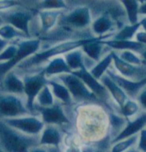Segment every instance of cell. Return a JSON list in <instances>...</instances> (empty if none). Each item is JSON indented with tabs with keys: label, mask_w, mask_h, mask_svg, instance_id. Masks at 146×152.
<instances>
[{
	"label": "cell",
	"mask_w": 146,
	"mask_h": 152,
	"mask_svg": "<svg viewBox=\"0 0 146 152\" xmlns=\"http://www.w3.org/2000/svg\"><path fill=\"white\" fill-rule=\"evenodd\" d=\"M39 142L38 136L24 134L0 120V150L4 152H29Z\"/></svg>",
	"instance_id": "1"
},
{
	"label": "cell",
	"mask_w": 146,
	"mask_h": 152,
	"mask_svg": "<svg viewBox=\"0 0 146 152\" xmlns=\"http://www.w3.org/2000/svg\"><path fill=\"white\" fill-rule=\"evenodd\" d=\"M93 38L94 37H91V38H85V39H74V40H69V41L59 43L43 51L37 52L36 54L30 56L27 60L21 62L18 66V68L30 69V68L39 66L49 60L53 59V57L55 58L57 56L65 55L74 50L81 48L85 44L91 41Z\"/></svg>",
	"instance_id": "2"
},
{
	"label": "cell",
	"mask_w": 146,
	"mask_h": 152,
	"mask_svg": "<svg viewBox=\"0 0 146 152\" xmlns=\"http://www.w3.org/2000/svg\"><path fill=\"white\" fill-rule=\"evenodd\" d=\"M16 45L18 46V50L14 58L9 62H0V80H3L15 67H18L21 62L36 54L40 47L41 41L39 39H28L19 40Z\"/></svg>",
	"instance_id": "3"
},
{
	"label": "cell",
	"mask_w": 146,
	"mask_h": 152,
	"mask_svg": "<svg viewBox=\"0 0 146 152\" xmlns=\"http://www.w3.org/2000/svg\"><path fill=\"white\" fill-rule=\"evenodd\" d=\"M58 80L69 91L71 97L77 102H100L83 81L73 74H65L58 76Z\"/></svg>",
	"instance_id": "4"
},
{
	"label": "cell",
	"mask_w": 146,
	"mask_h": 152,
	"mask_svg": "<svg viewBox=\"0 0 146 152\" xmlns=\"http://www.w3.org/2000/svg\"><path fill=\"white\" fill-rule=\"evenodd\" d=\"M24 82V94L27 97L26 106L30 113L35 110V100L41 90L48 85L49 80L42 70L41 72L34 75H28L23 78Z\"/></svg>",
	"instance_id": "5"
},
{
	"label": "cell",
	"mask_w": 146,
	"mask_h": 152,
	"mask_svg": "<svg viewBox=\"0 0 146 152\" xmlns=\"http://www.w3.org/2000/svg\"><path fill=\"white\" fill-rule=\"evenodd\" d=\"M29 113L26 104L18 96L9 93L0 94V115L4 119L24 116Z\"/></svg>",
	"instance_id": "6"
},
{
	"label": "cell",
	"mask_w": 146,
	"mask_h": 152,
	"mask_svg": "<svg viewBox=\"0 0 146 152\" xmlns=\"http://www.w3.org/2000/svg\"><path fill=\"white\" fill-rule=\"evenodd\" d=\"M3 121L15 130L29 136H38L45 128V123L43 121L32 115L6 118L3 119Z\"/></svg>",
	"instance_id": "7"
},
{
	"label": "cell",
	"mask_w": 146,
	"mask_h": 152,
	"mask_svg": "<svg viewBox=\"0 0 146 152\" xmlns=\"http://www.w3.org/2000/svg\"><path fill=\"white\" fill-rule=\"evenodd\" d=\"M0 16L2 17L4 24L11 25L24 33L28 38L30 37L29 22L33 19V14L31 12L24 10H15L13 8L6 11L0 12Z\"/></svg>",
	"instance_id": "8"
},
{
	"label": "cell",
	"mask_w": 146,
	"mask_h": 152,
	"mask_svg": "<svg viewBox=\"0 0 146 152\" xmlns=\"http://www.w3.org/2000/svg\"><path fill=\"white\" fill-rule=\"evenodd\" d=\"M60 22L63 24L77 28H84L89 26L91 21L90 9L85 6L75 8L68 15L61 16Z\"/></svg>",
	"instance_id": "9"
},
{
	"label": "cell",
	"mask_w": 146,
	"mask_h": 152,
	"mask_svg": "<svg viewBox=\"0 0 146 152\" xmlns=\"http://www.w3.org/2000/svg\"><path fill=\"white\" fill-rule=\"evenodd\" d=\"M113 62L120 75L124 78L135 81H139L146 78L145 69L124 62L115 51H113Z\"/></svg>",
	"instance_id": "10"
},
{
	"label": "cell",
	"mask_w": 146,
	"mask_h": 152,
	"mask_svg": "<svg viewBox=\"0 0 146 152\" xmlns=\"http://www.w3.org/2000/svg\"><path fill=\"white\" fill-rule=\"evenodd\" d=\"M34 109L41 115V120L45 124L54 126L69 123V120L65 115L62 106L59 104H55L50 107H40L38 104H35Z\"/></svg>",
	"instance_id": "11"
},
{
	"label": "cell",
	"mask_w": 146,
	"mask_h": 152,
	"mask_svg": "<svg viewBox=\"0 0 146 152\" xmlns=\"http://www.w3.org/2000/svg\"><path fill=\"white\" fill-rule=\"evenodd\" d=\"M72 74L79 77L84 83L87 86V87L92 91V93L99 99V101H105L108 99L109 91L106 89V87L101 83V81H99L98 80L95 79L91 75L86 68L74 71L72 72Z\"/></svg>",
	"instance_id": "12"
},
{
	"label": "cell",
	"mask_w": 146,
	"mask_h": 152,
	"mask_svg": "<svg viewBox=\"0 0 146 152\" xmlns=\"http://www.w3.org/2000/svg\"><path fill=\"white\" fill-rule=\"evenodd\" d=\"M107 75L110 76L119 86L122 88V90L125 91L126 95H129L130 97H138L140 91L146 86V78L139 81H135V80L124 78L120 75H115L110 71H108Z\"/></svg>",
	"instance_id": "13"
},
{
	"label": "cell",
	"mask_w": 146,
	"mask_h": 152,
	"mask_svg": "<svg viewBox=\"0 0 146 152\" xmlns=\"http://www.w3.org/2000/svg\"><path fill=\"white\" fill-rule=\"evenodd\" d=\"M146 126V113L142 114L139 117L134 119L133 121H128L127 124L125 127L121 130V132L118 135L111 141V145L123 140L128 138H131L132 136L138 135L140 132L145 129Z\"/></svg>",
	"instance_id": "14"
},
{
	"label": "cell",
	"mask_w": 146,
	"mask_h": 152,
	"mask_svg": "<svg viewBox=\"0 0 146 152\" xmlns=\"http://www.w3.org/2000/svg\"><path fill=\"white\" fill-rule=\"evenodd\" d=\"M62 134L60 131L53 125H48L45 126L39 137V145L45 147L55 146L59 147L62 143Z\"/></svg>",
	"instance_id": "15"
},
{
	"label": "cell",
	"mask_w": 146,
	"mask_h": 152,
	"mask_svg": "<svg viewBox=\"0 0 146 152\" xmlns=\"http://www.w3.org/2000/svg\"><path fill=\"white\" fill-rule=\"evenodd\" d=\"M3 89L6 93L21 95L24 93V82L15 71L9 72L3 79Z\"/></svg>",
	"instance_id": "16"
},
{
	"label": "cell",
	"mask_w": 146,
	"mask_h": 152,
	"mask_svg": "<svg viewBox=\"0 0 146 152\" xmlns=\"http://www.w3.org/2000/svg\"><path fill=\"white\" fill-rule=\"evenodd\" d=\"M101 83L103 84L106 87L108 91L112 95L113 98L115 100L116 104H118L120 109L125 104V103L128 100L127 95L126 92L122 90L120 86H119L117 84L115 83L111 78L108 75H104L100 80Z\"/></svg>",
	"instance_id": "17"
},
{
	"label": "cell",
	"mask_w": 146,
	"mask_h": 152,
	"mask_svg": "<svg viewBox=\"0 0 146 152\" xmlns=\"http://www.w3.org/2000/svg\"><path fill=\"white\" fill-rule=\"evenodd\" d=\"M63 10H41L39 12V16L41 24V30L43 33L50 31L56 25L57 21L60 20Z\"/></svg>",
	"instance_id": "18"
},
{
	"label": "cell",
	"mask_w": 146,
	"mask_h": 152,
	"mask_svg": "<svg viewBox=\"0 0 146 152\" xmlns=\"http://www.w3.org/2000/svg\"><path fill=\"white\" fill-rule=\"evenodd\" d=\"M43 72L46 77L53 75H62L65 74H72V70L69 69V65L63 57H55L51 59L47 66L43 69Z\"/></svg>",
	"instance_id": "19"
},
{
	"label": "cell",
	"mask_w": 146,
	"mask_h": 152,
	"mask_svg": "<svg viewBox=\"0 0 146 152\" xmlns=\"http://www.w3.org/2000/svg\"><path fill=\"white\" fill-rule=\"evenodd\" d=\"M103 44L109 47L118 50H131L142 53L145 50V45L133 40H103Z\"/></svg>",
	"instance_id": "20"
},
{
	"label": "cell",
	"mask_w": 146,
	"mask_h": 152,
	"mask_svg": "<svg viewBox=\"0 0 146 152\" xmlns=\"http://www.w3.org/2000/svg\"><path fill=\"white\" fill-rule=\"evenodd\" d=\"M104 38V37H94L91 41L85 44L80 49L89 58L95 61H100L103 46L104 45L103 44Z\"/></svg>",
	"instance_id": "21"
},
{
	"label": "cell",
	"mask_w": 146,
	"mask_h": 152,
	"mask_svg": "<svg viewBox=\"0 0 146 152\" xmlns=\"http://www.w3.org/2000/svg\"><path fill=\"white\" fill-rule=\"evenodd\" d=\"M83 54L84 52L82 51V50L80 48L74 50L64 55L65 61L69 65V69L72 70V72L85 68Z\"/></svg>",
	"instance_id": "22"
},
{
	"label": "cell",
	"mask_w": 146,
	"mask_h": 152,
	"mask_svg": "<svg viewBox=\"0 0 146 152\" xmlns=\"http://www.w3.org/2000/svg\"><path fill=\"white\" fill-rule=\"evenodd\" d=\"M112 62H113V51L110 52L104 57H103L89 72L95 79L99 80L104 75L105 73L108 72V69L111 65Z\"/></svg>",
	"instance_id": "23"
},
{
	"label": "cell",
	"mask_w": 146,
	"mask_h": 152,
	"mask_svg": "<svg viewBox=\"0 0 146 152\" xmlns=\"http://www.w3.org/2000/svg\"><path fill=\"white\" fill-rule=\"evenodd\" d=\"M113 21L108 15H103L98 17L92 23V31L98 37H103V35L109 32L113 27Z\"/></svg>",
	"instance_id": "24"
},
{
	"label": "cell",
	"mask_w": 146,
	"mask_h": 152,
	"mask_svg": "<svg viewBox=\"0 0 146 152\" xmlns=\"http://www.w3.org/2000/svg\"><path fill=\"white\" fill-rule=\"evenodd\" d=\"M48 85L50 86L53 95L64 104H69L71 102V94L68 88L63 83H59L56 80H49Z\"/></svg>",
	"instance_id": "25"
},
{
	"label": "cell",
	"mask_w": 146,
	"mask_h": 152,
	"mask_svg": "<svg viewBox=\"0 0 146 152\" xmlns=\"http://www.w3.org/2000/svg\"><path fill=\"white\" fill-rule=\"evenodd\" d=\"M123 6L125 8L128 21L131 25H134L139 21V7L140 3L136 0H123L121 1Z\"/></svg>",
	"instance_id": "26"
},
{
	"label": "cell",
	"mask_w": 146,
	"mask_h": 152,
	"mask_svg": "<svg viewBox=\"0 0 146 152\" xmlns=\"http://www.w3.org/2000/svg\"><path fill=\"white\" fill-rule=\"evenodd\" d=\"M0 37L9 42L17 38H28L24 33L9 24H4L0 27Z\"/></svg>",
	"instance_id": "27"
},
{
	"label": "cell",
	"mask_w": 146,
	"mask_h": 152,
	"mask_svg": "<svg viewBox=\"0 0 146 152\" xmlns=\"http://www.w3.org/2000/svg\"><path fill=\"white\" fill-rule=\"evenodd\" d=\"M141 28L140 21L134 25H126L121 28L116 34L115 35L114 39L115 40H132V39L136 36L139 29Z\"/></svg>",
	"instance_id": "28"
},
{
	"label": "cell",
	"mask_w": 146,
	"mask_h": 152,
	"mask_svg": "<svg viewBox=\"0 0 146 152\" xmlns=\"http://www.w3.org/2000/svg\"><path fill=\"white\" fill-rule=\"evenodd\" d=\"M36 100H37V104L40 107H50L55 104L54 95L49 85H46L42 89L36 98Z\"/></svg>",
	"instance_id": "29"
},
{
	"label": "cell",
	"mask_w": 146,
	"mask_h": 152,
	"mask_svg": "<svg viewBox=\"0 0 146 152\" xmlns=\"http://www.w3.org/2000/svg\"><path fill=\"white\" fill-rule=\"evenodd\" d=\"M139 141V135L132 136L131 138H126L118 141L112 145L110 152H126L132 149V147L136 145Z\"/></svg>",
	"instance_id": "30"
},
{
	"label": "cell",
	"mask_w": 146,
	"mask_h": 152,
	"mask_svg": "<svg viewBox=\"0 0 146 152\" xmlns=\"http://www.w3.org/2000/svg\"><path fill=\"white\" fill-rule=\"evenodd\" d=\"M139 110V104H138L136 101L128 99L125 104L120 109V114L126 118L131 117L135 115Z\"/></svg>",
	"instance_id": "31"
},
{
	"label": "cell",
	"mask_w": 146,
	"mask_h": 152,
	"mask_svg": "<svg viewBox=\"0 0 146 152\" xmlns=\"http://www.w3.org/2000/svg\"><path fill=\"white\" fill-rule=\"evenodd\" d=\"M119 56L124 61V62L130 63L135 66H140L143 64V60L141 57H139L137 54H135L133 51L131 50H124L120 52Z\"/></svg>",
	"instance_id": "32"
},
{
	"label": "cell",
	"mask_w": 146,
	"mask_h": 152,
	"mask_svg": "<svg viewBox=\"0 0 146 152\" xmlns=\"http://www.w3.org/2000/svg\"><path fill=\"white\" fill-rule=\"evenodd\" d=\"M18 50L16 44H9L6 48L0 53V62H9L14 58Z\"/></svg>",
	"instance_id": "33"
},
{
	"label": "cell",
	"mask_w": 146,
	"mask_h": 152,
	"mask_svg": "<svg viewBox=\"0 0 146 152\" xmlns=\"http://www.w3.org/2000/svg\"><path fill=\"white\" fill-rule=\"evenodd\" d=\"M42 10H63L66 9V3L62 0H46L40 4Z\"/></svg>",
	"instance_id": "34"
},
{
	"label": "cell",
	"mask_w": 146,
	"mask_h": 152,
	"mask_svg": "<svg viewBox=\"0 0 146 152\" xmlns=\"http://www.w3.org/2000/svg\"><path fill=\"white\" fill-rule=\"evenodd\" d=\"M137 149L139 152H146V128L140 132Z\"/></svg>",
	"instance_id": "35"
},
{
	"label": "cell",
	"mask_w": 146,
	"mask_h": 152,
	"mask_svg": "<svg viewBox=\"0 0 146 152\" xmlns=\"http://www.w3.org/2000/svg\"><path fill=\"white\" fill-rule=\"evenodd\" d=\"M18 5V3L11 0H0V12L6 11Z\"/></svg>",
	"instance_id": "36"
},
{
	"label": "cell",
	"mask_w": 146,
	"mask_h": 152,
	"mask_svg": "<svg viewBox=\"0 0 146 152\" xmlns=\"http://www.w3.org/2000/svg\"><path fill=\"white\" fill-rule=\"evenodd\" d=\"M138 101H139V104L146 110V86L140 91V93L138 96Z\"/></svg>",
	"instance_id": "37"
},
{
	"label": "cell",
	"mask_w": 146,
	"mask_h": 152,
	"mask_svg": "<svg viewBox=\"0 0 146 152\" xmlns=\"http://www.w3.org/2000/svg\"><path fill=\"white\" fill-rule=\"evenodd\" d=\"M136 38V41L139 42L143 45H146V32L145 31H141V32H138L137 34L135 36Z\"/></svg>",
	"instance_id": "38"
},
{
	"label": "cell",
	"mask_w": 146,
	"mask_h": 152,
	"mask_svg": "<svg viewBox=\"0 0 146 152\" xmlns=\"http://www.w3.org/2000/svg\"><path fill=\"white\" fill-rule=\"evenodd\" d=\"M64 152H83V149L74 144H69L67 146Z\"/></svg>",
	"instance_id": "39"
},
{
	"label": "cell",
	"mask_w": 146,
	"mask_h": 152,
	"mask_svg": "<svg viewBox=\"0 0 146 152\" xmlns=\"http://www.w3.org/2000/svg\"><path fill=\"white\" fill-rule=\"evenodd\" d=\"M29 152H48V149L47 147H45V146H40V145H38L36 147L32 148Z\"/></svg>",
	"instance_id": "40"
},
{
	"label": "cell",
	"mask_w": 146,
	"mask_h": 152,
	"mask_svg": "<svg viewBox=\"0 0 146 152\" xmlns=\"http://www.w3.org/2000/svg\"><path fill=\"white\" fill-rule=\"evenodd\" d=\"M9 45V42L6 41V40H4V39H3L0 37V53H1L4 49L6 48Z\"/></svg>",
	"instance_id": "41"
},
{
	"label": "cell",
	"mask_w": 146,
	"mask_h": 152,
	"mask_svg": "<svg viewBox=\"0 0 146 152\" xmlns=\"http://www.w3.org/2000/svg\"><path fill=\"white\" fill-rule=\"evenodd\" d=\"M139 14L145 15H146V1L143 2L142 4H140V7H139Z\"/></svg>",
	"instance_id": "42"
},
{
	"label": "cell",
	"mask_w": 146,
	"mask_h": 152,
	"mask_svg": "<svg viewBox=\"0 0 146 152\" xmlns=\"http://www.w3.org/2000/svg\"><path fill=\"white\" fill-rule=\"evenodd\" d=\"M48 149V152H62V150L59 147H55V146H50V147H47Z\"/></svg>",
	"instance_id": "43"
},
{
	"label": "cell",
	"mask_w": 146,
	"mask_h": 152,
	"mask_svg": "<svg viewBox=\"0 0 146 152\" xmlns=\"http://www.w3.org/2000/svg\"><path fill=\"white\" fill-rule=\"evenodd\" d=\"M140 24H141V28L144 29L145 32H146V16L140 21Z\"/></svg>",
	"instance_id": "44"
},
{
	"label": "cell",
	"mask_w": 146,
	"mask_h": 152,
	"mask_svg": "<svg viewBox=\"0 0 146 152\" xmlns=\"http://www.w3.org/2000/svg\"><path fill=\"white\" fill-rule=\"evenodd\" d=\"M141 56H142V59L146 62V49L141 53Z\"/></svg>",
	"instance_id": "45"
},
{
	"label": "cell",
	"mask_w": 146,
	"mask_h": 152,
	"mask_svg": "<svg viewBox=\"0 0 146 152\" xmlns=\"http://www.w3.org/2000/svg\"><path fill=\"white\" fill-rule=\"evenodd\" d=\"M126 152H139V150L138 149H131V150H129V151H126Z\"/></svg>",
	"instance_id": "46"
},
{
	"label": "cell",
	"mask_w": 146,
	"mask_h": 152,
	"mask_svg": "<svg viewBox=\"0 0 146 152\" xmlns=\"http://www.w3.org/2000/svg\"><path fill=\"white\" fill-rule=\"evenodd\" d=\"M4 21H3L2 17L0 16V27H1L2 25H4Z\"/></svg>",
	"instance_id": "47"
},
{
	"label": "cell",
	"mask_w": 146,
	"mask_h": 152,
	"mask_svg": "<svg viewBox=\"0 0 146 152\" xmlns=\"http://www.w3.org/2000/svg\"><path fill=\"white\" fill-rule=\"evenodd\" d=\"M2 91V87H1V86H0V92Z\"/></svg>",
	"instance_id": "48"
},
{
	"label": "cell",
	"mask_w": 146,
	"mask_h": 152,
	"mask_svg": "<svg viewBox=\"0 0 146 152\" xmlns=\"http://www.w3.org/2000/svg\"><path fill=\"white\" fill-rule=\"evenodd\" d=\"M0 152H4V151H2V150H0Z\"/></svg>",
	"instance_id": "49"
}]
</instances>
